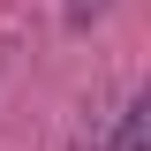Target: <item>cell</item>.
Listing matches in <instances>:
<instances>
[{
	"label": "cell",
	"instance_id": "obj_1",
	"mask_svg": "<svg viewBox=\"0 0 151 151\" xmlns=\"http://www.w3.org/2000/svg\"><path fill=\"white\" fill-rule=\"evenodd\" d=\"M106 151H151V91H129V98H121Z\"/></svg>",
	"mask_w": 151,
	"mask_h": 151
},
{
	"label": "cell",
	"instance_id": "obj_2",
	"mask_svg": "<svg viewBox=\"0 0 151 151\" xmlns=\"http://www.w3.org/2000/svg\"><path fill=\"white\" fill-rule=\"evenodd\" d=\"M98 15H106V0H60V23L68 30H91Z\"/></svg>",
	"mask_w": 151,
	"mask_h": 151
}]
</instances>
